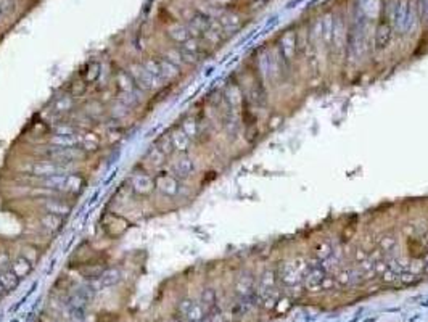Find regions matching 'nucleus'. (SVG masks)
I'll use <instances>...</instances> for the list:
<instances>
[{
	"mask_svg": "<svg viewBox=\"0 0 428 322\" xmlns=\"http://www.w3.org/2000/svg\"><path fill=\"white\" fill-rule=\"evenodd\" d=\"M85 151L80 148V145L78 147H68V148H58V147H50L47 151V158L52 161H55L56 165H60L63 168L71 169L74 163H78L85 158Z\"/></svg>",
	"mask_w": 428,
	"mask_h": 322,
	"instance_id": "f257e3e1",
	"label": "nucleus"
},
{
	"mask_svg": "<svg viewBox=\"0 0 428 322\" xmlns=\"http://www.w3.org/2000/svg\"><path fill=\"white\" fill-rule=\"evenodd\" d=\"M127 71H129V74L132 76V79H134L137 89L142 90V92H155V90H158V89H161V87L164 86V83H161V81L153 78V76L142 66V63L131 64V66L127 68Z\"/></svg>",
	"mask_w": 428,
	"mask_h": 322,
	"instance_id": "f03ea898",
	"label": "nucleus"
},
{
	"mask_svg": "<svg viewBox=\"0 0 428 322\" xmlns=\"http://www.w3.org/2000/svg\"><path fill=\"white\" fill-rule=\"evenodd\" d=\"M155 189L166 197H176L181 190V180L172 173H158L155 176Z\"/></svg>",
	"mask_w": 428,
	"mask_h": 322,
	"instance_id": "7ed1b4c3",
	"label": "nucleus"
},
{
	"mask_svg": "<svg viewBox=\"0 0 428 322\" xmlns=\"http://www.w3.org/2000/svg\"><path fill=\"white\" fill-rule=\"evenodd\" d=\"M131 189L137 195H150L155 190V177L147 173H134L131 177Z\"/></svg>",
	"mask_w": 428,
	"mask_h": 322,
	"instance_id": "20e7f679",
	"label": "nucleus"
},
{
	"mask_svg": "<svg viewBox=\"0 0 428 322\" xmlns=\"http://www.w3.org/2000/svg\"><path fill=\"white\" fill-rule=\"evenodd\" d=\"M42 209L44 213H52V214L63 216V218H65V216H68L73 211V205L66 200H60V198L56 197H49L42 200Z\"/></svg>",
	"mask_w": 428,
	"mask_h": 322,
	"instance_id": "39448f33",
	"label": "nucleus"
},
{
	"mask_svg": "<svg viewBox=\"0 0 428 322\" xmlns=\"http://www.w3.org/2000/svg\"><path fill=\"white\" fill-rule=\"evenodd\" d=\"M195 171H196L195 161L190 156L182 155V156L177 158V161H174L171 173L174 174L179 180H185V179H188Z\"/></svg>",
	"mask_w": 428,
	"mask_h": 322,
	"instance_id": "423d86ee",
	"label": "nucleus"
},
{
	"mask_svg": "<svg viewBox=\"0 0 428 322\" xmlns=\"http://www.w3.org/2000/svg\"><path fill=\"white\" fill-rule=\"evenodd\" d=\"M85 184H87V180H85V177L80 173H68L63 193H65V195L78 197L84 192Z\"/></svg>",
	"mask_w": 428,
	"mask_h": 322,
	"instance_id": "0eeeda50",
	"label": "nucleus"
},
{
	"mask_svg": "<svg viewBox=\"0 0 428 322\" xmlns=\"http://www.w3.org/2000/svg\"><path fill=\"white\" fill-rule=\"evenodd\" d=\"M66 176H68V173L47 176V177L39 179V184L42 185V189L49 190L52 193H63V189H65V182H66Z\"/></svg>",
	"mask_w": 428,
	"mask_h": 322,
	"instance_id": "6e6552de",
	"label": "nucleus"
},
{
	"mask_svg": "<svg viewBox=\"0 0 428 322\" xmlns=\"http://www.w3.org/2000/svg\"><path fill=\"white\" fill-rule=\"evenodd\" d=\"M114 84H116L119 93H135L138 89L132 79V76L129 74V71L126 69H119V71L114 74Z\"/></svg>",
	"mask_w": 428,
	"mask_h": 322,
	"instance_id": "1a4fd4ad",
	"label": "nucleus"
},
{
	"mask_svg": "<svg viewBox=\"0 0 428 322\" xmlns=\"http://www.w3.org/2000/svg\"><path fill=\"white\" fill-rule=\"evenodd\" d=\"M50 147H58V148H68V147H78L80 145V136L78 134H69V136H61V134H54L49 139Z\"/></svg>",
	"mask_w": 428,
	"mask_h": 322,
	"instance_id": "9d476101",
	"label": "nucleus"
},
{
	"mask_svg": "<svg viewBox=\"0 0 428 322\" xmlns=\"http://www.w3.org/2000/svg\"><path fill=\"white\" fill-rule=\"evenodd\" d=\"M121 279H123V274H121L118 267H108L102 272V276L97 280V284L100 289H109V287L118 285L121 282Z\"/></svg>",
	"mask_w": 428,
	"mask_h": 322,
	"instance_id": "9b49d317",
	"label": "nucleus"
},
{
	"mask_svg": "<svg viewBox=\"0 0 428 322\" xmlns=\"http://www.w3.org/2000/svg\"><path fill=\"white\" fill-rule=\"evenodd\" d=\"M39 224L42 229L54 234V232H58L61 227L65 226V218H63V216L52 214V213H44L39 218Z\"/></svg>",
	"mask_w": 428,
	"mask_h": 322,
	"instance_id": "f8f14e48",
	"label": "nucleus"
},
{
	"mask_svg": "<svg viewBox=\"0 0 428 322\" xmlns=\"http://www.w3.org/2000/svg\"><path fill=\"white\" fill-rule=\"evenodd\" d=\"M169 137H171V142H172V147H174V150L181 151V153H185V151L188 150L190 144H192V139H190L181 127L172 129Z\"/></svg>",
	"mask_w": 428,
	"mask_h": 322,
	"instance_id": "ddd939ff",
	"label": "nucleus"
},
{
	"mask_svg": "<svg viewBox=\"0 0 428 322\" xmlns=\"http://www.w3.org/2000/svg\"><path fill=\"white\" fill-rule=\"evenodd\" d=\"M32 269H34V263L27 260L25 255L15 258V260L11 261V271H13L21 280L29 276V274L32 272Z\"/></svg>",
	"mask_w": 428,
	"mask_h": 322,
	"instance_id": "4468645a",
	"label": "nucleus"
},
{
	"mask_svg": "<svg viewBox=\"0 0 428 322\" xmlns=\"http://www.w3.org/2000/svg\"><path fill=\"white\" fill-rule=\"evenodd\" d=\"M158 63H160V71L163 76L164 81H172L176 79L179 73H181V68L176 66L174 63H171L169 60H166L164 57H158Z\"/></svg>",
	"mask_w": 428,
	"mask_h": 322,
	"instance_id": "2eb2a0df",
	"label": "nucleus"
},
{
	"mask_svg": "<svg viewBox=\"0 0 428 322\" xmlns=\"http://www.w3.org/2000/svg\"><path fill=\"white\" fill-rule=\"evenodd\" d=\"M167 36H169L177 44H184L185 40H188L190 37H193L187 25H174L172 28L167 29Z\"/></svg>",
	"mask_w": 428,
	"mask_h": 322,
	"instance_id": "dca6fc26",
	"label": "nucleus"
},
{
	"mask_svg": "<svg viewBox=\"0 0 428 322\" xmlns=\"http://www.w3.org/2000/svg\"><path fill=\"white\" fill-rule=\"evenodd\" d=\"M391 26L388 23H381V25L377 28V34H375V45L378 49H385L386 45L391 42Z\"/></svg>",
	"mask_w": 428,
	"mask_h": 322,
	"instance_id": "f3484780",
	"label": "nucleus"
},
{
	"mask_svg": "<svg viewBox=\"0 0 428 322\" xmlns=\"http://www.w3.org/2000/svg\"><path fill=\"white\" fill-rule=\"evenodd\" d=\"M74 107V98L73 95H68V93H63V95L56 97L54 105H52V108H54L55 113L58 115H65L68 113V111H71Z\"/></svg>",
	"mask_w": 428,
	"mask_h": 322,
	"instance_id": "a211bd4d",
	"label": "nucleus"
},
{
	"mask_svg": "<svg viewBox=\"0 0 428 322\" xmlns=\"http://www.w3.org/2000/svg\"><path fill=\"white\" fill-rule=\"evenodd\" d=\"M217 23L221 25L224 32H232V31H235V29H239L240 18L235 13H230V11H227V13H222L221 16H219Z\"/></svg>",
	"mask_w": 428,
	"mask_h": 322,
	"instance_id": "6ab92c4d",
	"label": "nucleus"
},
{
	"mask_svg": "<svg viewBox=\"0 0 428 322\" xmlns=\"http://www.w3.org/2000/svg\"><path fill=\"white\" fill-rule=\"evenodd\" d=\"M20 282H21V279L16 276V274L11 271V269L0 272V284H2L5 292H13V290H16V289H18Z\"/></svg>",
	"mask_w": 428,
	"mask_h": 322,
	"instance_id": "aec40b11",
	"label": "nucleus"
},
{
	"mask_svg": "<svg viewBox=\"0 0 428 322\" xmlns=\"http://www.w3.org/2000/svg\"><path fill=\"white\" fill-rule=\"evenodd\" d=\"M294 42H296V39H294V34L292 31L285 32L282 36V50H283V55H285L287 60H292V57L294 54V50H296V47H294Z\"/></svg>",
	"mask_w": 428,
	"mask_h": 322,
	"instance_id": "412c9836",
	"label": "nucleus"
},
{
	"mask_svg": "<svg viewBox=\"0 0 428 322\" xmlns=\"http://www.w3.org/2000/svg\"><path fill=\"white\" fill-rule=\"evenodd\" d=\"M80 148H82L85 153L97 151L100 148V139H98L95 134L87 132L85 136H80Z\"/></svg>",
	"mask_w": 428,
	"mask_h": 322,
	"instance_id": "4be33fe9",
	"label": "nucleus"
},
{
	"mask_svg": "<svg viewBox=\"0 0 428 322\" xmlns=\"http://www.w3.org/2000/svg\"><path fill=\"white\" fill-rule=\"evenodd\" d=\"M100 76H102V64L98 63V61L89 63L87 69L84 71V81H85V84H94L95 81L100 79Z\"/></svg>",
	"mask_w": 428,
	"mask_h": 322,
	"instance_id": "5701e85b",
	"label": "nucleus"
},
{
	"mask_svg": "<svg viewBox=\"0 0 428 322\" xmlns=\"http://www.w3.org/2000/svg\"><path fill=\"white\" fill-rule=\"evenodd\" d=\"M142 66L145 68L147 71L153 76V78H156L158 81H161V83H166V81L163 79V76H161V71H160L158 58H145V60L142 61Z\"/></svg>",
	"mask_w": 428,
	"mask_h": 322,
	"instance_id": "b1692460",
	"label": "nucleus"
},
{
	"mask_svg": "<svg viewBox=\"0 0 428 322\" xmlns=\"http://www.w3.org/2000/svg\"><path fill=\"white\" fill-rule=\"evenodd\" d=\"M155 147L158 148L164 156H169V155H172V151H176L174 147H172V142H171V137L169 136H163L161 139L156 140Z\"/></svg>",
	"mask_w": 428,
	"mask_h": 322,
	"instance_id": "393cba45",
	"label": "nucleus"
},
{
	"mask_svg": "<svg viewBox=\"0 0 428 322\" xmlns=\"http://www.w3.org/2000/svg\"><path fill=\"white\" fill-rule=\"evenodd\" d=\"M190 322H200L205 319V313H203V306L198 303H193V306L190 308V311L185 316Z\"/></svg>",
	"mask_w": 428,
	"mask_h": 322,
	"instance_id": "a878e982",
	"label": "nucleus"
},
{
	"mask_svg": "<svg viewBox=\"0 0 428 322\" xmlns=\"http://www.w3.org/2000/svg\"><path fill=\"white\" fill-rule=\"evenodd\" d=\"M166 60H169L171 63H174L176 66H184V60H182V54H181V50H179V47H176V49H169L167 52H164V55H163Z\"/></svg>",
	"mask_w": 428,
	"mask_h": 322,
	"instance_id": "bb28decb",
	"label": "nucleus"
},
{
	"mask_svg": "<svg viewBox=\"0 0 428 322\" xmlns=\"http://www.w3.org/2000/svg\"><path fill=\"white\" fill-rule=\"evenodd\" d=\"M181 129H182L185 134H187L190 139H193L196 136V132H198V126H196V122H195L193 118H185L184 122H182V126H181Z\"/></svg>",
	"mask_w": 428,
	"mask_h": 322,
	"instance_id": "cd10ccee",
	"label": "nucleus"
},
{
	"mask_svg": "<svg viewBox=\"0 0 428 322\" xmlns=\"http://www.w3.org/2000/svg\"><path fill=\"white\" fill-rule=\"evenodd\" d=\"M148 158H150V161H152V165L153 166H160L161 163H163L164 160L167 156H164L163 153H161V151L156 148V147H152L150 148V151H148V155H147Z\"/></svg>",
	"mask_w": 428,
	"mask_h": 322,
	"instance_id": "c85d7f7f",
	"label": "nucleus"
},
{
	"mask_svg": "<svg viewBox=\"0 0 428 322\" xmlns=\"http://www.w3.org/2000/svg\"><path fill=\"white\" fill-rule=\"evenodd\" d=\"M54 134H61V136H69V134H76V127L71 124H63L58 122L54 129Z\"/></svg>",
	"mask_w": 428,
	"mask_h": 322,
	"instance_id": "c756f323",
	"label": "nucleus"
},
{
	"mask_svg": "<svg viewBox=\"0 0 428 322\" xmlns=\"http://www.w3.org/2000/svg\"><path fill=\"white\" fill-rule=\"evenodd\" d=\"M0 10L2 16H8L15 11V0H0Z\"/></svg>",
	"mask_w": 428,
	"mask_h": 322,
	"instance_id": "7c9ffc66",
	"label": "nucleus"
},
{
	"mask_svg": "<svg viewBox=\"0 0 428 322\" xmlns=\"http://www.w3.org/2000/svg\"><path fill=\"white\" fill-rule=\"evenodd\" d=\"M11 269V258L7 251H0V272Z\"/></svg>",
	"mask_w": 428,
	"mask_h": 322,
	"instance_id": "2f4dec72",
	"label": "nucleus"
},
{
	"mask_svg": "<svg viewBox=\"0 0 428 322\" xmlns=\"http://www.w3.org/2000/svg\"><path fill=\"white\" fill-rule=\"evenodd\" d=\"M193 303H195V301L188 300V298H185V300H182L181 303H179V306H177L179 313H181L182 316H187V313L190 311V308L193 306Z\"/></svg>",
	"mask_w": 428,
	"mask_h": 322,
	"instance_id": "473e14b6",
	"label": "nucleus"
},
{
	"mask_svg": "<svg viewBox=\"0 0 428 322\" xmlns=\"http://www.w3.org/2000/svg\"><path fill=\"white\" fill-rule=\"evenodd\" d=\"M201 298H203V303L206 306H214V303H216V293L213 290H205Z\"/></svg>",
	"mask_w": 428,
	"mask_h": 322,
	"instance_id": "72a5a7b5",
	"label": "nucleus"
},
{
	"mask_svg": "<svg viewBox=\"0 0 428 322\" xmlns=\"http://www.w3.org/2000/svg\"><path fill=\"white\" fill-rule=\"evenodd\" d=\"M3 292H5V290H3V287H2V284H0V295H2Z\"/></svg>",
	"mask_w": 428,
	"mask_h": 322,
	"instance_id": "f704fd0d",
	"label": "nucleus"
},
{
	"mask_svg": "<svg viewBox=\"0 0 428 322\" xmlns=\"http://www.w3.org/2000/svg\"><path fill=\"white\" fill-rule=\"evenodd\" d=\"M0 18H3V16H2V10H0Z\"/></svg>",
	"mask_w": 428,
	"mask_h": 322,
	"instance_id": "c9c22d12",
	"label": "nucleus"
}]
</instances>
